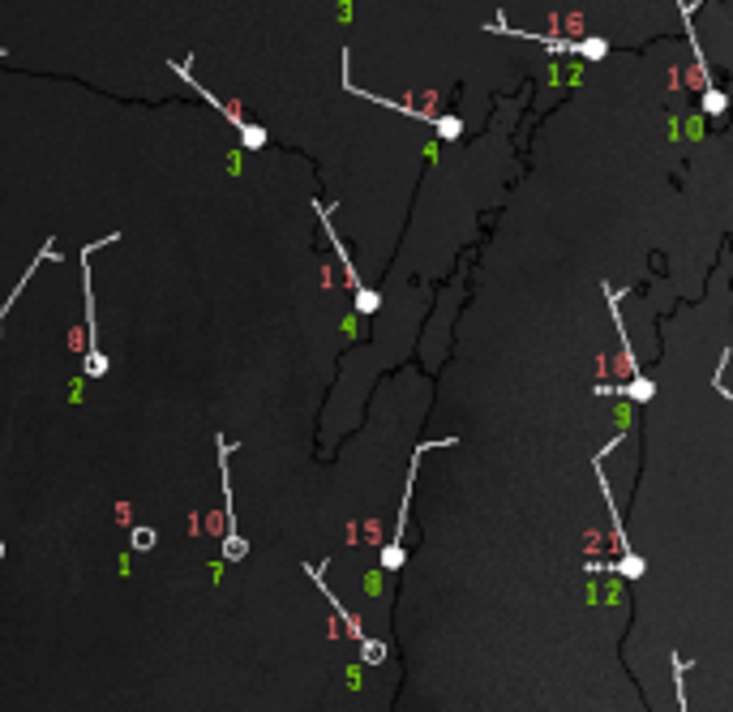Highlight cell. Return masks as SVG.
Wrapping results in <instances>:
<instances>
[{
  "label": "cell",
  "instance_id": "cell-1",
  "mask_svg": "<svg viewBox=\"0 0 733 712\" xmlns=\"http://www.w3.org/2000/svg\"><path fill=\"white\" fill-rule=\"evenodd\" d=\"M116 237L108 240H95V245H86L82 249V288H86V378H104L108 374V356H104V348H99V314H95V292H90V253L95 249H104V245H112Z\"/></svg>",
  "mask_w": 733,
  "mask_h": 712
},
{
  "label": "cell",
  "instance_id": "cell-2",
  "mask_svg": "<svg viewBox=\"0 0 733 712\" xmlns=\"http://www.w3.org/2000/svg\"><path fill=\"white\" fill-rule=\"evenodd\" d=\"M172 74H181V78L190 82L193 90H197V95H202V99H206V104H211V108H219V112H224V120H228V125H236V129H240V142H245V147H249V151H262V147H267V129H258V125H249V120H245V112H240V108H231V104H224V99H219V95H211V90H206V86H202V82H193V78H190V69H185V65H172Z\"/></svg>",
  "mask_w": 733,
  "mask_h": 712
},
{
  "label": "cell",
  "instance_id": "cell-3",
  "mask_svg": "<svg viewBox=\"0 0 733 712\" xmlns=\"http://www.w3.org/2000/svg\"><path fill=\"white\" fill-rule=\"evenodd\" d=\"M219 442V481H224V498H228V537H224V558L228 562H240L249 554V541L236 532V507H231V468H228V455H231V442L224 434L215 438Z\"/></svg>",
  "mask_w": 733,
  "mask_h": 712
},
{
  "label": "cell",
  "instance_id": "cell-4",
  "mask_svg": "<svg viewBox=\"0 0 733 712\" xmlns=\"http://www.w3.org/2000/svg\"><path fill=\"white\" fill-rule=\"evenodd\" d=\"M52 258H56V240H47V245H43V249H39V258H35V262H31V267H26V276L18 279V288H13V292H9V296H4V301H0V322H4V314H9V310H13V301H18V296H22V292H26V283H31V279H35V271H39V267H43V262H52Z\"/></svg>",
  "mask_w": 733,
  "mask_h": 712
},
{
  "label": "cell",
  "instance_id": "cell-5",
  "mask_svg": "<svg viewBox=\"0 0 733 712\" xmlns=\"http://www.w3.org/2000/svg\"><path fill=\"white\" fill-rule=\"evenodd\" d=\"M154 541H159V532H154V528H133V537H129V546H133L138 554L154 550Z\"/></svg>",
  "mask_w": 733,
  "mask_h": 712
},
{
  "label": "cell",
  "instance_id": "cell-6",
  "mask_svg": "<svg viewBox=\"0 0 733 712\" xmlns=\"http://www.w3.org/2000/svg\"><path fill=\"white\" fill-rule=\"evenodd\" d=\"M382 657H386L382 644H378V639H365V661H369V666H378Z\"/></svg>",
  "mask_w": 733,
  "mask_h": 712
},
{
  "label": "cell",
  "instance_id": "cell-7",
  "mask_svg": "<svg viewBox=\"0 0 733 712\" xmlns=\"http://www.w3.org/2000/svg\"><path fill=\"white\" fill-rule=\"evenodd\" d=\"M438 133H442V138H460V120L442 117V120H438Z\"/></svg>",
  "mask_w": 733,
  "mask_h": 712
},
{
  "label": "cell",
  "instance_id": "cell-8",
  "mask_svg": "<svg viewBox=\"0 0 733 712\" xmlns=\"http://www.w3.org/2000/svg\"><path fill=\"white\" fill-rule=\"evenodd\" d=\"M0 558H4V541H0Z\"/></svg>",
  "mask_w": 733,
  "mask_h": 712
}]
</instances>
